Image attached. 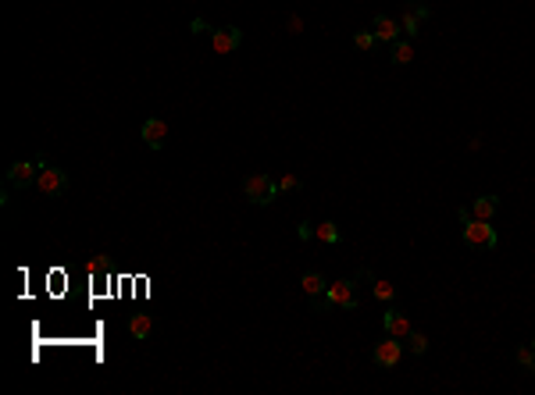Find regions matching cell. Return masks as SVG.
<instances>
[{
  "label": "cell",
  "mask_w": 535,
  "mask_h": 395,
  "mask_svg": "<svg viewBox=\"0 0 535 395\" xmlns=\"http://www.w3.org/2000/svg\"><path fill=\"white\" fill-rule=\"evenodd\" d=\"M332 306H343V310H360V296H357V278H343L336 281V285L325 289V296H317L314 310L317 313H325Z\"/></svg>",
  "instance_id": "cell-1"
},
{
  "label": "cell",
  "mask_w": 535,
  "mask_h": 395,
  "mask_svg": "<svg viewBox=\"0 0 535 395\" xmlns=\"http://www.w3.org/2000/svg\"><path fill=\"white\" fill-rule=\"evenodd\" d=\"M460 232H464V242H467L471 250H496V242H500V235H496L493 224H489V221H478V217L460 221Z\"/></svg>",
  "instance_id": "cell-2"
},
{
  "label": "cell",
  "mask_w": 535,
  "mask_h": 395,
  "mask_svg": "<svg viewBox=\"0 0 535 395\" xmlns=\"http://www.w3.org/2000/svg\"><path fill=\"white\" fill-rule=\"evenodd\" d=\"M243 193H246V200L253 203V207H268L275 196H279V182L272 179V175H250V179H243Z\"/></svg>",
  "instance_id": "cell-3"
},
{
  "label": "cell",
  "mask_w": 535,
  "mask_h": 395,
  "mask_svg": "<svg viewBox=\"0 0 535 395\" xmlns=\"http://www.w3.org/2000/svg\"><path fill=\"white\" fill-rule=\"evenodd\" d=\"M400 360H403V342H400L396 335H386L382 342L371 349V363H374V367H382V370H393Z\"/></svg>",
  "instance_id": "cell-4"
},
{
  "label": "cell",
  "mask_w": 535,
  "mask_h": 395,
  "mask_svg": "<svg viewBox=\"0 0 535 395\" xmlns=\"http://www.w3.org/2000/svg\"><path fill=\"white\" fill-rule=\"evenodd\" d=\"M39 171H43L39 160H15V164L8 167V186H11V189H25V186H32V182L39 179Z\"/></svg>",
  "instance_id": "cell-5"
},
{
  "label": "cell",
  "mask_w": 535,
  "mask_h": 395,
  "mask_svg": "<svg viewBox=\"0 0 535 395\" xmlns=\"http://www.w3.org/2000/svg\"><path fill=\"white\" fill-rule=\"evenodd\" d=\"M36 189H39L43 196H61V193L68 189V175L61 171V167L43 164V171H39V179H36Z\"/></svg>",
  "instance_id": "cell-6"
},
{
  "label": "cell",
  "mask_w": 535,
  "mask_h": 395,
  "mask_svg": "<svg viewBox=\"0 0 535 395\" xmlns=\"http://www.w3.org/2000/svg\"><path fill=\"white\" fill-rule=\"evenodd\" d=\"M210 46L218 50V53H232V50H239V46H243V29H236V25H222V29H214V32H210Z\"/></svg>",
  "instance_id": "cell-7"
},
{
  "label": "cell",
  "mask_w": 535,
  "mask_h": 395,
  "mask_svg": "<svg viewBox=\"0 0 535 395\" xmlns=\"http://www.w3.org/2000/svg\"><path fill=\"white\" fill-rule=\"evenodd\" d=\"M400 22L396 18H389V15H374V22H371V32H374V39H379L382 46H393L396 39H400Z\"/></svg>",
  "instance_id": "cell-8"
},
{
  "label": "cell",
  "mask_w": 535,
  "mask_h": 395,
  "mask_svg": "<svg viewBox=\"0 0 535 395\" xmlns=\"http://www.w3.org/2000/svg\"><path fill=\"white\" fill-rule=\"evenodd\" d=\"M424 18H428V8L421 4V0H407V4H403V22H400V25H403L407 36H417Z\"/></svg>",
  "instance_id": "cell-9"
},
{
  "label": "cell",
  "mask_w": 535,
  "mask_h": 395,
  "mask_svg": "<svg viewBox=\"0 0 535 395\" xmlns=\"http://www.w3.org/2000/svg\"><path fill=\"white\" fill-rule=\"evenodd\" d=\"M382 328H386V335H396V338H407L414 328H410V317L403 313V310H396V306H389L386 313H382Z\"/></svg>",
  "instance_id": "cell-10"
},
{
  "label": "cell",
  "mask_w": 535,
  "mask_h": 395,
  "mask_svg": "<svg viewBox=\"0 0 535 395\" xmlns=\"http://www.w3.org/2000/svg\"><path fill=\"white\" fill-rule=\"evenodd\" d=\"M165 139H168V125L160 118H146L143 122V143L150 150H160V146H165Z\"/></svg>",
  "instance_id": "cell-11"
},
{
  "label": "cell",
  "mask_w": 535,
  "mask_h": 395,
  "mask_svg": "<svg viewBox=\"0 0 535 395\" xmlns=\"http://www.w3.org/2000/svg\"><path fill=\"white\" fill-rule=\"evenodd\" d=\"M496 210H500V196H478V200H471V217H478V221H493Z\"/></svg>",
  "instance_id": "cell-12"
},
{
  "label": "cell",
  "mask_w": 535,
  "mask_h": 395,
  "mask_svg": "<svg viewBox=\"0 0 535 395\" xmlns=\"http://www.w3.org/2000/svg\"><path fill=\"white\" fill-rule=\"evenodd\" d=\"M314 239L325 242V246H339V242H343V232H339L336 221H325V224H314Z\"/></svg>",
  "instance_id": "cell-13"
},
{
  "label": "cell",
  "mask_w": 535,
  "mask_h": 395,
  "mask_svg": "<svg viewBox=\"0 0 535 395\" xmlns=\"http://www.w3.org/2000/svg\"><path fill=\"white\" fill-rule=\"evenodd\" d=\"M300 285H303V292L307 296H325V289H329V281H325V274H317V271H307L303 278H300Z\"/></svg>",
  "instance_id": "cell-14"
},
{
  "label": "cell",
  "mask_w": 535,
  "mask_h": 395,
  "mask_svg": "<svg viewBox=\"0 0 535 395\" xmlns=\"http://www.w3.org/2000/svg\"><path fill=\"white\" fill-rule=\"evenodd\" d=\"M389 61H393V65H410V61H414V46H410V39H396V43L389 46Z\"/></svg>",
  "instance_id": "cell-15"
},
{
  "label": "cell",
  "mask_w": 535,
  "mask_h": 395,
  "mask_svg": "<svg viewBox=\"0 0 535 395\" xmlns=\"http://www.w3.org/2000/svg\"><path fill=\"white\" fill-rule=\"evenodd\" d=\"M129 331H132L136 342H143V338H150V331H153V320H150L146 313H136V317L129 320Z\"/></svg>",
  "instance_id": "cell-16"
},
{
  "label": "cell",
  "mask_w": 535,
  "mask_h": 395,
  "mask_svg": "<svg viewBox=\"0 0 535 395\" xmlns=\"http://www.w3.org/2000/svg\"><path fill=\"white\" fill-rule=\"evenodd\" d=\"M407 342H410V353H414V356H424V353H428V338H424L421 331H410Z\"/></svg>",
  "instance_id": "cell-17"
},
{
  "label": "cell",
  "mask_w": 535,
  "mask_h": 395,
  "mask_svg": "<svg viewBox=\"0 0 535 395\" xmlns=\"http://www.w3.org/2000/svg\"><path fill=\"white\" fill-rule=\"evenodd\" d=\"M374 299H382V303H393V299H396V289H393V281H374Z\"/></svg>",
  "instance_id": "cell-18"
},
{
  "label": "cell",
  "mask_w": 535,
  "mask_h": 395,
  "mask_svg": "<svg viewBox=\"0 0 535 395\" xmlns=\"http://www.w3.org/2000/svg\"><path fill=\"white\" fill-rule=\"evenodd\" d=\"M353 46H357V50H374V46H379V39H374V32L360 29V32L353 36Z\"/></svg>",
  "instance_id": "cell-19"
},
{
  "label": "cell",
  "mask_w": 535,
  "mask_h": 395,
  "mask_svg": "<svg viewBox=\"0 0 535 395\" xmlns=\"http://www.w3.org/2000/svg\"><path fill=\"white\" fill-rule=\"evenodd\" d=\"M514 360H517V367H524V370H528V367H531V360H535V346H531V342H528V346H521V349L514 353Z\"/></svg>",
  "instance_id": "cell-20"
},
{
  "label": "cell",
  "mask_w": 535,
  "mask_h": 395,
  "mask_svg": "<svg viewBox=\"0 0 535 395\" xmlns=\"http://www.w3.org/2000/svg\"><path fill=\"white\" fill-rule=\"evenodd\" d=\"M300 189V179L296 175H282L279 179V193H296Z\"/></svg>",
  "instance_id": "cell-21"
},
{
  "label": "cell",
  "mask_w": 535,
  "mask_h": 395,
  "mask_svg": "<svg viewBox=\"0 0 535 395\" xmlns=\"http://www.w3.org/2000/svg\"><path fill=\"white\" fill-rule=\"evenodd\" d=\"M296 235H300L303 242H307V239H314V224H310V221H303L300 228H296Z\"/></svg>",
  "instance_id": "cell-22"
},
{
  "label": "cell",
  "mask_w": 535,
  "mask_h": 395,
  "mask_svg": "<svg viewBox=\"0 0 535 395\" xmlns=\"http://www.w3.org/2000/svg\"><path fill=\"white\" fill-rule=\"evenodd\" d=\"M103 267H107L103 257H93V260H89V271H103Z\"/></svg>",
  "instance_id": "cell-23"
},
{
  "label": "cell",
  "mask_w": 535,
  "mask_h": 395,
  "mask_svg": "<svg viewBox=\"0 0 535 395\" xmlns=\"http://www.w3.org/2000/svg\"><path fill=\"white\" fill-rule=\"evenodd\" d=\"M528 374H535V360H531V367H528Z\"/></svg>",
  "instance_id": "cell-24"
},
{
  "label": "cell",
  "mask_w": 535,
  "mask_h": 395,
  "mask_svg": "<svg viewBox=\"0 0 535 395\" xmlns=\"http://www.w3.org/2000/svg\"><path fill=\"white\" fill-rule=\"evenodd\" d=\"M531 346H535V338H531Z\"/></svg>",
  "instance_id": "cell-25"
}]
</instances>
